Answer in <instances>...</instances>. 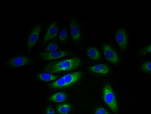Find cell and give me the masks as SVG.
I'll use <instances>...</instances> for the list:
<instances>
[{"mask_svg":"<svg viewBox=\"0 0 151 114\" xmlns=\"http://www.w3.org/2000/svg\"><path fill=\"white\" fill-rule=\"evenodd\" d=\"M81 62L80 59L78 57L52 62L45 65L44 70L54 73L72 70L77 68L79 66Z\"/></svg>","mask_w":151,"mask_h":114,"instance_id":"obj_1","label":"cell"},{"mask_svg":"<svg viewBox=\"0 0 151 114\" xmlns=\"http://www.w3.org/2000/svg\"><path fill=\"white\" fill-rule=\"evenodd\" d=\"M45 23L40 22L32 25L25 38L28 54H30L34 46L40 40L45 26Z\"/></svg>","mask_w":151,"mask_h":114,"instance_id":"obj_2","label":"cell"},{"mask_svg":"<svg viewBox=\"0 0 151 114\" xmlns=\"http://www.w3.org/2000/svg\"><path fill=\"white\" fill-rule=\"evenodd\" d=\"M82 73L80 71L67 74L54 82L49 86L54 89H60L68 87L78 81L81 78Z\"/></svg>","mask_w":151,"mask_h":114,"instance_id":"obj_3","label":"cell"},{"mask_svg":"<svg viewBox=\"0 0 151 114\" xmlns=\"http://www.w3.org/2000/svg\"><path fill=\"white\" fill-rule=\"evenodd\" d=\"M33 60L30 57L23 55L12 56L6 60L5 65L6 68L11 69L31 65Z\"/></svg>","mask_w":151,"mask_h":114,"instance_id":"obj_4","label":"cell"},{"mask_svg":"<svg viewBox=\"0 0 151 114\" xmlns=\"http://www.w3.org/2000/svg\"><path fill=\"white\" fill-rule=\"evenodd\" d=\"M61 22L59 20H55L48 25L41 40L42 45L53 40L57 37L60 31Z\"/></svg>","mask_w":151,"mask_h":114,"instance_id":"obj_5","label":"cell"},{"mask_svg":"<svg viewBox=\"0 0 151 114\" xmlns=\"http://www.w3.org/2000/svg\"><path fill=\"white\" fill-rule=\"evenodd\" d=\"M103 98L105 102L115 113L118 111V104L114 94L111 86L106 84L103 89Z\"/></svg>","mask_w":151,"mask_h":114,"instance_id":"obj_6","label":"cell"},{"mask_svg":"<svg viewBox=\"0 0 151 114\" xmlns=\"http://www.w3.org/2000/svg\"><path fill=\"white\" fill-rule=\"evenodd\" d=\"M70 35L73 41L78 43L81 40L82 35L80 25L78 19L75 17L69 18Z\"/></svg>","mask_w":151,"mask_h":114,"instance_id":"obj_7","label":"cell"},{"mask_svg":"<svg viewBox=\"0 0 151 114\" xmlns=\"http://www.w3.org/2000/svg\"><path fill=\"white\" fill-rule=\"evenodd\" d=\"M115 39L121 49H126L129 40V34L127 29L124 27L119 28L116 32Z\"/></svg>","mask_w":151,"mask_h":114,"instance_id":"obj_8","label":"cell"},{"mask_svg":"<svg viewBox=\"0 0 151 114\" xmlns=\"http://www.w3.org/2000/svg\"><path fill=\"white\" fill-rule=\"evenodd\" d=\"M103 49L106 59L113 64H116L119 62V56L115 51L110 45L105 44Z\"/></svg>","mask_w":151,"mask_h":114,"instance_id":"obj_9","label":"cell"},{"mask_svg":"<svg viewBox=\"0 0 151 114\" xmlns=\"http://www.w3.org/2000/svg\"><path fill=\"white\" fill-rule=\"evenodd\" d=\"M70 54L67 51L56 50L51 52H41L39 54L40 57L45 60L50 61L55 60L68 56Z\"/></svg>","mask_w":151,"mask_h":114,"instance_id":"obj_10","label":"cell"},{"mask_svg":"<svg viewBox=\"0 0 151 114\" xmlns=\"http://www.w3.org/2000/svg\"><path fill=\"white\" fill-rule=\"evenodd\" d=\"M89 69L93 73L102 74H106L109 72V68L104 64H99L89 68Z\"/></svg>","mask_w":151,"mask_h":114,"instance_id":"obj_11","label":"cell"},{"mask_svg":"<svg viewBox=\"0 0 151 114\" xmlns=\"http://www.w3.org/2000/svg\"><path fill=\"white\" fill-rule=\"evenodd\" d=\"M67 96L65 93L58 92L50 96L49 98V100L56 103H61L64 102Z\"/></svg>","mask_w":151,"mask_h":114,"instance_id":"obj_12","label":"cell"},{"mask_svg":"<svg viewBox=\"0 0 151 114\" xmlns=\"http://www.w3.org/2000/svg\"><path fill=\"white\" fill-rule=\"evenodd\" d=\"M38 78L42 81L48 82L53 81L58 79V76L49 73H43L37 75Z\"/></svg>","mask_w":151,"mask_h":114,"instance_id":"obj_13","label":"cell"},{"mask_svg":"<svg viewBox=\"0 0 151 114\" xmlns=\"http://www.w3.org/2000/svg\"><path fill=\"white\" fill-rule=\"evenodd\" d=\"M87 54L90 59L94 60H98L101 57L100 53L98 49L93 47L88 49Z\"/></svg>","mask_w":151,"mask_h":114,"instance_id":"obj_14","label":"cell"},{"mask_svg":"<svg viewBox=\"0 0 151 114\" xmlns=\"http://www.w3.org/2000/svg\"><path fill=\"white\" fill-rule=\"evenodd\" d=\"M58 40L61 44L66 42L68 38V33L66 27L63 26L60 31L58 35Z\"/></svg>","mask_w":151,"mask_h":114,"instance_id":"obj_15","label":"cell"},{"mask_svg":"<svg viewBox=\"0 0 151 114\" xmlns=\"http://www.w3.org/2000/svg\"><path fill=\"white\" fill-rule=\"evenodd\" d=\"M71 106L68 104H64L59 105L57 107L58 112L61 114H68L71 110Z\"/></svg>","mask_w":151,"mask_h":114,"instance_id":"obj_16","label":"cell"},{"mask_svg":"<svg viewBox=\"0 0 151 114\" xmlns=\"http://www.w3.org/2000/svg\"><path fill=\"white\" fill-rule=\"evenodd\" d=\"M59 46L57 43L52 42L48 44L45 48L46 52H51L58 50Z\"/></svg>","mask_w":151,"mask_h":114,"instance_id":"obj_17","label":"cell"},{"mask_svg":"<svg viewBox=\"0 0 151 114\" xmlns=\"http://www.w3.org/2000/svg\"><path fill=\"white\" fill-rule=\"evenodd\" d=\"M142 69L144 72L151 73V61L146 62L144 63L142 66Z\"/></svg>","mask_w":151,"mask_h":114,"instance_id":"obj_18","label":"cell"},{"mask_svg":"<svg viewBox=\"0 0 151 114\" xmlns=\"http://www.w3.org/2000/svg\"><path fill=\"white\" fill-rule=\"evenodd\" d=\"M151 53V44L146 46L140 52L141 55H145L148 53Z\"/></svg>","mask_w":151,"mask_h":114,"instance_id":"obj_19","label":"cell"},{"mask_svg":"<svg viewBox=\"0 0 151 114\" xmlns=\"http://www.w3.org/2000/svg\"><path fill=\"white\" fill-rule=\"evenodd\" d=\"M95 114H109V113L105 108L103 107H99L95 110Z\"/></svg>","mask_w":151,"mask_h":114,"instance_id":"obj_20","label":"cell"},{"mask_svg":"<svg viewBox=\"0 0 151 114\" xmlns=\"http://www.w3.org/2000/svg\"><path fill=\"white\" fill-rule=\"evenodd\" d=\"M46 114H55V113L54 109L51 107H49L47 109L46 112Z\"/></svg>","mask_w":151,"mask_h":114,"instance_id":"obj_21","label":"cell"}]
</instances>
